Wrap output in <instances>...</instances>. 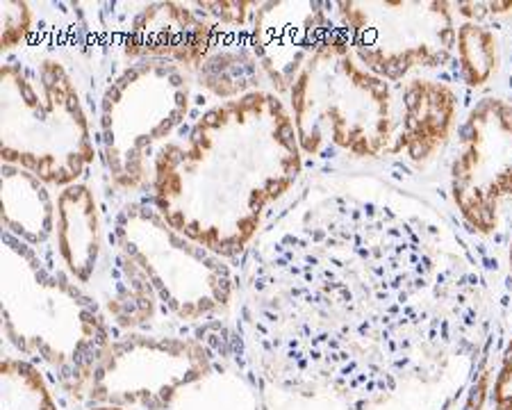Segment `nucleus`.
<instances>
[{
  "mask_svg": "<svg viewBox=\"0 0 512 410\" xmlns=\"http://www.w3.org/2000/svg\"><path fill=\"white\" fill-rule=\"evenodd\" d=\"M3 231L16 240L41 249L55 237L57 196L53 187L32 171L3 164Z\"/></svg>",
  "mask_w": 512,
  "mask_h": 410,
  "instance_id": "ddd939ff",
  "label": "nucleus"
},
{
  "mask_svg": "<svg viewBox=\"0 0 512 410\" xmlns=\"http://www.w3.org/2000/svg\"><path fill=\"white\" fill-rule=\"evenodd\" d=\"M303 171L289 105L267 89L212 105L155 155L151 201L214 256L235 258Z\"/></svg>",
  "mask_w": 512,
  "mask_h": 410,
  "instance_id": "f257e3e1",
  "label": "nucleus"
},
{
  "mask_svg": "<svg viewBox=\"0 0 512 410\" xmlns=\"http://www.w3.org/2000/svg\"><path fill=\"white\" fill-rule=\"evenodd\" d=\"M508 267H510V276H512V235H510V244H508Z\"/></svg>",
  "mask_w": 512,
  "mask_h": 410,
  "instance_id": "a211bd4d",
  "label": "nucleus"
},
{
  "mask_svg": "<svg viewBox=\"0 0 512 410\" xmlns=\"http://www.w3.org/2000/svg\"><path fill=\"white\" fill-rule=\"evenodd\" d=\"M230 28L212 3H151L130 21L123 51L135 60H164L196 73L226 44Z\"/></svg>",
  "mask_w": 512,
  "mask_h": 410,
  "instance_id": "9d476101",
  "label": "nucleus"
},
{
  "mask_svg": "<svg viewBox=\"0 0 512 410\" xmlns=\"http://www.w3.org/2000/svg\"><path fill=\"white\" fill-rule=\"evenodd\" d=\"M494 408L512 410V340L503 351L497 381H494Z\"/></svg>",
  "mask_w": 512,
  "mask_h": 410,
  "instance_id": "f3484780",
  "label": "nucleus"
},
{
  "mask_svg": "<svg viewBox=\"0 0 512 410\" xmlns=\"http://www.w3.org/2000/svg\"><path fill=\"white\" fill-rule=\"evenodd\" d=\"M114 233L178 319L196 322L230 303L233 274L224 258L173 231L153 205H126L114 219Z\"/></svg>",
  "mask_w": 512,
  "mask_h": 410,
  "instance_id": "0eeeda50",
  "label": "nucleus"
},
{
  "mask_svg": "<svg viewBox=\"0 0 512 410\" xmlns=\"http://www.w3.org/2000/svg\"><path fill=\"white\" fill-rule=\"evenodd\" d=\"M340 30L378 78L399 85L415 71L442 69L456 55V10L440 0H342Z\"/></svg>",
  "mask_w": 512,
  "mask_h": 410,
  "instance_id": "423d86ee",
  "label": "nucleus"
},
{
  "mask_svg": "<svg viewBox=\"0 0 512 410\" xmlns=\"http://www.w3.org/2000/svg\"><path fill=\"white\" fill-rule=\"evenodd\" d=\"M0 155L53 190L76 185L96 160L89 114L57 57L0 67Z\"/></svg>",
  "mask_w": 512,
  "mask_h": 410,
  "instance_id": "7ed1b4c3",
  "label": "nucleus"
},
{
  "mask_svg": "<svg viewBox=\"0 0 512 410\" xmlns=\"http://www.w3.org/2000/svg\"><path fill=\"white\" fill-rule=\"evenodd\" d=\"M321 3H264L251 21V46L260 69L278 92H289L305 57L326 35Z\"/></svg>",
  "mask_w": 512,
  "mask_h": 410,
  "instance_id": "9b49d317",
  "label": "nucleus"
},
{
  "mask_svg": "<svg viewBox=\"0 0 512 410\" xmlns=\"http://www.w3.org/2000/svg\"><path fill=\"white\" fill-rule=\"evenodd\" d=\"M0 276L7 338L53 367L94 372L110 344L98 303L62 267H48L37 249L7 233Z\"/></svg>",
  "mask_w": 512,
  "mask_h": 410,
  "instance_id": "20e7f679",
  "label": "nucleus"
},
{
  "mask_svg": "<svg viewBox=\"0 0 512 410\" xmlns=\"http://www.w3.org/2000/svg\"><path fill=\"white\" fill-rule=\"evenodd\" d=\"M287 94L303 155H392L399 130L392 85L360 62L342 30H328L317 41Z\"/></svg>",
  "mask_w": 512,
  "mask_h": 410,
  "instance_id": "f03ea898",
  "label": "nucleus"
},
{
  "mask_svg": "<svg viewBox=\"0 0 512 410\" xmlns=\"http://www.w3.org/2000/svg\"><path fill=\"white\" fill-rule=\"evenodd\" d=\"M460 80L469 89H483L501 69V41L487 23L462 21L456 35Z\"/></svg>",
  "mask_w": 512,
  "mask_h": 410,
  "instance_id": "4468645a",
  "label": "nucleus"
},
{
  "mask_svg": "<svg viewBox=\"0 0 512 410\" xmlns=\"http://www.w3.org/2000/svg\"><path fill=\"white\" fill-rule=\"evenodd\" d=\"M194 76L164 60H135L107 85L98 126L107 174L119 192L151 190L155 155L192 108Z\"/></svg>",
  "mask_w": 512,
  "mask_h": 410,
  "instance_id": "39448f33",
  "label": "nucleus"
},
{
  "mask_svg": "<svg viewBox=\"0 0 512 410\" xmlns=\"http://www.w3.org/2000/svg\"><path fill=\"white\" fill-rule=\"evenodd\" d=\"M92 410H128V408H121V406H98Z\"/></svg>",
  "mask_w": 512,
  "mask_h": 410,
  "instance_id": "6ab92c4d",
  "label": "nucleus"
},
{
  "mask_svg": "<svg viewBox=\"0 0 512 410\" xmlns=\"http://www.w3.org/2000/svg\"><path fill=\"white\" fill-rule=\"evenodd\" d=\"M203 349L194 342L130 335L107 344L92 372V397L103 406L160 410L183 385L205 372Z\"/></svg>",
  "mask_w": 512,
  "mask_h": 410,
  "instance_id": "1a4fd4ad",
  "label": "nucleus"
},
{
  "mask_svg": "<svg viewBox=\"0 0 512 410\" xmlns=\"http://www.w3.org/2000/svg\"><path fill=\"white\" fill-rule=\"evenodd\" d=\"M451 199L478 235L497 233L503 203L512 201V103L501 96L478 101L458 128L451 160Z\"/></svg>",
  "mask_w": 512,
  "mask_h": 410,
  "instance_id": "6e6552de",
  "label": "nucleus"
},
{
  "mask_svg": "<svg viewBox=\"0 0 512 410\" xmlns=\"http://www.w3.org/2000/svg\"><path fill=\"white\" fill-rule=\"evenodd\" d=\"M0 376H3V410H60L44 374L28 360L3 358Z\"/></svg>",
  "mask_w": 512,
  "mask_h": 410,
  "instance_id": "2eb2a0df",
  "label": "nucleus"
},
{
  "mask_svg": "<svg viewBox=\"0 0 512 410\" xmlns=\"http://www.w3.org/2000/svg\"><path fill=\"white\" fill-rule=\"evenodd\" d=\"M458 108L456 89L447 82L433 78L406 80L392 155L406 153V158L415 164L431 162L456 130Z\"/></svg>",
  "mask_w": 512,
  "mask_h": 410,
  "instance_id": "f8f14e48",
  "label": "nucleus"
},
{
  "mask_svg": "<svg viewBox=\"0 0 512 410\" xmlns=\"http://www.w3.org/2000/svg\"><path fill=\"white\" fill-rule=\"evenodd\" d=\"M0 48L5 55L16 51L23 41L30 37L35 28V12L30 3H19V0H5L0 3Z\"/></svg>",
  "mask_w": 512,
  "mask_h": 410,
  "instance_id": "dca6fc26",
  "label": "nucleus"
}]
</instances>
